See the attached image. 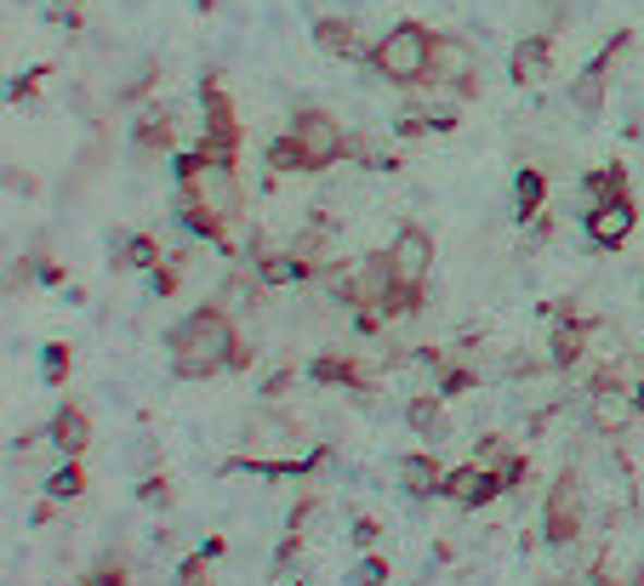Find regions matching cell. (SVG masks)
Instances as JSON below:
<instances>
[{"instance_id":"17","label":"cell","mask_w":644,"mask_h":586,"mask_svg":"<svg viewBox=\"0 0 644 586\" xmlns=\"http://www.w3.org/2000/svg\"><path fill=\"white\" fill-rule=\"evenodd\" d=\"M633 393H587V427L599 439H622L628 422H633Z\"/></svg>"},{"instance_id":"5","label":"cell","mask_w":644,"mask_h":586,"mask_svg":"<svg viewBox=\"0 0 644 586\" xmlns=\"http://www.w3.org/2000/svg\"><path fill=\"white\" fill-rule=\"evenodd\" d=\"M542 541L554 552H571L582 541V506H576V467H564L554 478L548 501H542Z\"/></svg>"},{"instance_id":"14","label":"cell","mask_w":644,"mask_h":586,"mask_svg":"<svg viewBox=\"0 0 644 586\" xmlns=\"http://www.w3.org/2000/svg\"><path fill=\"white\" fill-rule=\"evenodd\" d=\"M314 46L342 63H370V46L360 35V23H349V17H314Z\"/></svg>"},{"instance_id":"39","label":"cell","mask_w":644,"mask_h":586,"mask_svg":"<svg viewBox=\"0 0 644 586\" xmlns=\"http://www.w3.org/2000/svg\"><path fill=\"white\" fill-rule=\"evenodd\" d=\"M178 268H183L178 257H166L155 273H148V291H155V296H171V291H178Z\"/></svg>"},{"instance_id":"47","label":"cell","mask_w":644,"mask_h":586,"mask_svg":"<svg viewBox=\"0 0 644 586\" xmlns=\"http://www.w3.org/2000/svg\"><path fill=\"white\" fill-rule=\"evenodd\" d=\"M542 359H508V376H536Z\"/></svg>"},{"instance_id":"2","label":"cell","mask_w":644,"mask_h":586,"mask_svg":"<svg viewBox=\"0 0 644 586\" xmlns=\"http://www.w3.org/2000/svg\"><path fill=\"white\" fill-rule=\"evenodd\" d=\"M178 199L183 206H201L222 222L240 217V171L234 160L211 155V148H194V155H178Z\"/></svg>"},{"instance_id":"35","label":"cell","mask_w":644,"mask_h":586,"mask_svg":"<svg viewBox=\"0 0 644 586\" xmlns=\"http://www.w3.org/2000/svg\"><path fill=\"white\" fill-rule=\"evenodd\" d=\"M587 586H628V581H622V570H616V552H610V547H605V552L587 564Z\"/></svg>"},{"instance_id":"28","label":"cell","mask_w":644,"mask_h":586,"mask_svg":"<svg viewBox=\"0 0 644 586\" xmlns=\"http://www.w3.org/2000/svg\"><path fill=\"white\" fill-rule=\"evenodd\" d=\"M474 388H479V370L474 365H445L434 376V393L439 399H462V393H474Z\"/></svg>"},{"instance_id":"43","label":"cell","mask_w":644,"mask_h":586,"mask_svg":"<svg viewBox=\"0 0 644 586\" xmlns=\"http://www.w3.org/2000/svg\"><path fill=\"white\" fill-rule=\"evenodd\" d=\"M428 125H434L428 114H416V109H405L400 120H393V132H400V137H423V132H428Z\"/></svg>"},{"instance_id":"32","label":"cell","mask_w":644,"mask_h":586,"mask_svg":"<svg viewBox=\"0 0 644 586\" xmlns=\"http://www.w3.org/2000/svg\"><path fill=\"white\" fill-rule=\"evenodd\" d=\"M40 370H46V381H52V388H63V381H69V370H74V353H69V342H46V347H40Z\"/></svg>"},{"instance_id":"34","label":"cell","mask_w":644,"mask_h":586,"mask_svg":"<svg viewBox=\"0 0 644 586\" xmlns=\"http://www.w3.org/2000/svg\"><path fill=\"white\" fill-rule=\"evenodd\" d=\"M319 513H326V501H319V496H303V501L291 506V518H285V535H308V524H314Z\"/></svg>"},{"instance_id":"6","label":"cell","mask_w":644,"mask_h":586,"mask_svg":"<svg viewBox=\"0 0 644 586\" xmlns=\"http://www.w3.org/2000/svg\"><path fill=\"white\" fill-rule=\"evenodd\" d=\"M201 109H206V137H201V148H211V155H222V160H240V114H234V97L222 91V81L217 74H206L201 81Z\"/></svg>"},{"instance_id":"7","label":"cell","mask_w":644,"mask_h":586,"mask_svg":"<svg viewBox=\"0 0 644 586\" xmlns=\"http://www.w3.org/2000/svg\"><path fill=\"white\" fill-rule=\"evenodd\" d=\"M428 86H445L457 91L462 103L479 97V81H474V46L462 35H434V58H428Z\"/></svg>"},{"instance_id":"11","label":"cell","mask_w":644,"mask_h":586,"mask_svg":"<svg viewBox=\"0 0 644 586\" xmlns=\"http://www.w3.org/2000/svg\"><path fill=\"white\" fill-rule=\"evenodd\" d=\"M582 228H587V240L599 245V251H622L628 234L639 228V211H633V199H610V206L582 211Z\"/></svg>"},{"instance_id":"44","label":"cell","mask_w":644,"mask_h":586,"mask_svg":"<svg viewBox=\"0 0 644 586\" xmlns=\"http://www.w3.org/2000/svg\"><path fill=\"white\" fill-rule=\"evenodd\" d=\"M46 74H52V69H29V74H23V81H12V103H23V97H35Z\"/></svg>"},{"instance_id":"16","label":"cell","mask_w":644,"mask_h":586,"mask_svg":"<svg viewBox=\"0 0 644 586\" xmlns=\"http://www.w3.org/2000/svg\"><path fill=\"white\" fill-rule=\"evenodd\" d=\"M171 132H178V114H171L166 103H148L132 120V148H137L143 160H155V155H166V148H171Z\"/></svg>"},{"instance_id":"4","label":"cell","mask_w":644,"mask_h":586,"mask_svg":"<svg viewBox=\"0 0 644 586\" xmlns=\"http://www.w3.org/2000/svg\"><path fill=\"white\" fill-rule=\"evenodd\" d=\"M291 137H296V148H303L308 171H331L342 155H349L342 120H337V114H326V109H314V103H303V109L291 114Z\"/></svg>"},{"instance_id":"50","label":"cell","mask_w":644,"mask_h":586,"mask_svg":"<svg viewBox=\"0 0 644 586\" xmlns=\"http://www.w3.org/2000/svg\"><path fill=\"white\" fill-rule=\"evenodd\" d=\"M628 586H644V558H639V564H633V575H628Z\"/></svg>"},{"instance_id":"1","label":"cell","mask_w":644,"mask_h":586,"mask_svg":"<svg viewBox=\"0 0 644 586\" xmlns=\"http://www.w3.org/2000/svg\"><path fill=\"white\" fill-rule=\"evenodd\" d=\"M234 342H240V330H234L229 308L206 302V308H194V314L166 337V347H171V370H178L183 381H206V376H217V370H229Z\"/></svg>"},{"instance_id":"25","label":"cell","mask_w":644,"mask_h":586,"mask_svg":"<svg viewBox=\"0 0 644 586\" xmlns=\"http://www.w3.org/2000/svg\"><path fill=\"white\" fill-rule=\"evenodd\" d=\"M40 490L52 496V501H81V496H86V467H81V455H63V467L46 473Z\"/></svg>"},{"instance_id":"30","label":"cell","mask_w":644,"mask_h":586,"mask_svg":"<svg viewBox=\"0 0 644 586\" xmlns=\"http://www.w3.org/2000/svg\"><path fill=\"white\" fill-rule=\"evenodd\" d=\"M29 12H40V17H52L58 29L74 40L81 35V7H74V0H29Z\"/></svg>"},{"instance_id":"20","label":"cell","mask_w":644,"mask_h":586,"mask_svg":"<svg viewBox=\"0 0 644 586\" xmlns=\"http://www.w3.org/2000/svg\"><path fill=\"white\" fill-rule=\"evenodd\" d=\"M610 199H628V166H593L582 176V206H610Z\"/></svg>"},{"instance_id":"27","label":"cell","mask_w":644,"mask_h":586,"mask_svg":"<svg viewBox=\"0 0 644 586\" xmlns=\"http://www.w3.org/2000/svg\"><path fill=\"white\" fill-rule=\"evenodd\" d=\"M587 353H593V359H628L622 325H616V319H587Z\"/></svg>"},{"instance_id":"26","label":"cell","mask_w":644,"mask_h":586,"mask_svg":"<svg viewBox=\"0 0 644 586\" xmlns=\"http://www.w3.org/2000/svg\"><path fill=\"white\" fill-rule=\"evenodd\" d=\"M178 222L189 228V234L211 240L217 251H234V240H229V222H222V217H211V211H201V206H183V199H178Z\"/></svg>"},{"instance_id":"45","label":"cell","mask_w":644,"mask_h":586,"mask_svg":"<svg viewBox=\"0 0 644 586\" xmlns=\"http://www.w3.org/2000/svg\"><path fill=\"white\" fill-rule=\"evenodd\" d=\"M58 506H63V501H52V496H46V501L35 506V513H29V524H35V529H46V524H58Z\"/></svg>"},{"instance_id":"41","label":"cell","mask_w":644,"mask_h":586,"mask_svg":"<svg viewBox=\"0 0 644 586\" xmlns=\"http://www.w3.org/2000/svg\"><path fill=\"white\" fill-rule=\"evenodd\" d=\"M137 496H143V501H160V506H166V501H171V478H166V473H148V478L137 484Z\"/></svg>"},{"instance_id":"46","label":"cell","mask_w":644,"mask_h":586,"mask_svg":"<svg viewBox=\"0 0 644 586\" xmlns=\"http://www.w3.org/2000/svg\"><path fill=\"white\" fill-rule=\"evenodd\" d=\"M252 359H257V347L240 337V342H234V359H229V370H252Z\"/></svg>"},{"instance_id":"33","label":"cell","mask_w":644,"mask_h":586,"mask_svg":"<svg viewBox=\"0 0 644 586\" xmlns=\"http://www.w3.org/2000/svg\"><path fill=\"white\" fill-rule=\"evenodd\" d=\"M497 478H502V490H525V478H531V455H525V450H508L502 462H497Z\"/></svg>"},{"instance_id":"8","label":"cell","mask_w":644,"mask_h":586,"mask_svg":"<svg viewBox=\"0 0 644 586\" xmlns=\"http://www.w3.org/2000/svg\"><path fill=\"white\" fill-rule=\"evenodd\" d=\"M388 268H393V285L423 291V285H428V273H434V234H428V228L405 222L400 234L388 240Z\"/></svg>"},{"instance_id":"13","label":"cell","mask_w":644,"mask_h":586,"mask_svg":"<svg viewBox=\"0 0 644 586\" xmlns=\"http://www.w3.org/2000/svg\"><path fill=\"white\" fill-rule=\"evenodd\" d=\"M393 484L411 496V501H428L445 490V467H439V455L434 450H405L400 462H393Z\"/></svg>"},{"instance_id":"36","label":"cell","mask_w":644,"mask_h":586,"mask_svg":"<svg viewBox=\"0 0 644 586\" xmlns=\"http://www.w3.org/2000/svg\"><path fill=\"white\" fill-rule=\"evenodd\" d=\"M508 450H513V444L502 439V432H485V439H474V462H479V467H497Z\"/></svg>"},{"instance_id":"24","label":"cell","mask_w":644,"mask_h":586,"mask_svg":"<svg viewBox=\"0 0 644 586\" xmlns=\"http://www.w3.org/2000/svg\"><path fill=\"white\" fill-rule=\"evenodd\" d=\"M252 268H257V285H268V291L296 285V279H314V268L303 257H291V251H285V257H257Z\"/></svg>"},{"instance_id":"12","label":"cell","mask_w":644,"mask_h":586,"mask_svg":"<svg viewBox=\"0 0 644 586\" xmlns=\"http://www.w3.org/2000/svg\"><path fill=\"white\" fill-rule=\"evenodd\" d=\"M587 359V319L571 314V302L554 308V337H548V370H576Z\"/></svg>"},{"instance_id":"31","label":"cell","mask_w":644,"mask_h":586,"mask_svg":"<svg viewBox=\"0 0 644 586\" xmlns=\"http://www.w3.org/2000/svg\"><path fill=\"white\" fill-rule=\"evenodd\" d=\"M388 575H393L388 558H382V552H365L360 564L349 570V581H342V586H388Z\"/></svg>"},{"instance_id":"10","label":"cell","mask_w":644,"mask_h":586,"mask_svg":"<svg viewBox=\"0 0 644 586\" xmlns=\"http://www.w3.org/2000/svg\"><path fill=\"white\" fill-rule=\"evenodd\" d=\"M451 506H490L497 496H508L502 490V478H497V467H479V462H462V467H451L445 473V490H439Z\"/></svg>"},{"instance_id":"29","label":"cell","mask_w":644,"mask_h":586,"mask_svg":"<svg viewBox=\"0 0 644 586\" xmlns=\"http://www.w3.org/2000/svg\"><path fill=\"white\" fill-rule=\"evenodd\" d=\"M263 160H268V171H275V176H285V171H308V160H303V148H296L291 132H285L280 143H268V148H263Z\"/></svg>"},{"instance_id":"9","label":"cell","mask_w":644,"mask_h":586,"mask_svg":"<svg viewBox=\"0 0 644 586\" xmlns=\"http://www.w3.org/2000/svg\"><path fill=\"white\" fill-rule=\"evenodd\" d=\"M628 46H633V35H616V40L605 46V52L593 58V63L576 74V81H571V103H576L582 114H599V109H605V81H610V69L622 63Z\"/></svg>"},{"instance_id":"19","label":"cell","mask_w":644,"mask_h":586,"mask_svg":"<svg viewBox=\"0 0 644 586\" xmlns=\"http://www.w3.org/2000/svg\"><path fill=\"white\" fill-rule=\"evenodd\" d=\"M46 444H58L63 455H86V444H92V416L81 411V404H63V411L46 422Z\"/></svg>"},{"instance_id":"23","label":"cell","mask_w":644,"mask_h":586,"mask_svg":"<svg viewBox=\"0 0 644 586\" xmlns=\"http://www.w3.org/2000/svg\"><path fill=\"white\" fill-rule=\"evenodd\" d=\"M542 199H548V176L536 166H519L513 176V206H519V222H536L542 217Z\"/></svg>"},{"instance_id":"38","label":"cell","mask_w":644,"mask_h":586,"mask_svg":"<svg viewBox=\"0 0 644 586\" xmlns=\"http://www.w3.org/2000/svg\"><path fill=\"white\" fill-rule=\"evenodd\" d=\"M291 388H296V365H285V370H275L263 381V399L268 404H280V399H291Z\"/></svg>"},{"instance_id":"15","label":"cell","mask_w":644,"mask_h":586,"mask_svg":"<svg viewBox=\"0 0 644 586\" xmlns=\"http://www.w3.org/2000/svg\"><path fill=\"white\" fill-rule=\"evenodd\" d=\"M548 74H554V35H525L508 58V81L525 91V86H542Z\"/></svg>"},{"instance_id":"40","label":"cell","mask_w":644,"mask_h":586,"mask_svg":"<svg viewBox=\"0 0 644 586\" xmlns=\"http://www.w3.org/2000/svg\"><path fill=\"white\" fill-rule=\"evenodd\" d=\"M206 564H211L206 552H189L183 564H178V586H206Z\"/></svg>"},{"instance_id":"37","label":"cell","mask_w":644,"mask_h":586,"mask_svg":"<svg viewBox=\"0 0 644 586\" xmlns=\"http://www.w3.org/2000/svg\"><path fill=\"white\" fill-rule=\"evenodd\" d=\"M69 586H126V564H97V570H86L81 581H69Z\"/></svg>"},{"instance_id":"21","label":"cell","mask_w":644,"mask_h":586,"mask_svg":"<svg viewBox=\"0 0 644 586\" xmlns=\"http://www.w3.org/2000/svg\"><path fill=\"white\" fill-rule=\"evenodd\" d=\"M166 263V251L155 234H120L114 240V268H137V273H155Z\"/></svg>"},{"instance_id":"18","label":"cell","mask_w":644,"mask_h":586,"mask_svg":"<svg viewBox=\"0 0 644 586\" xmlns=\"http://www.w3.org/2000/svg\"><path fill=\"white\" fill-rule=\"evenodd\" d=\"M308 381H319V388H349L354 399H370V376L349 359V353H342V359L337 353H319V359L308 365Z\"/></svg>"},{"instance_id":"42","label":"cell","mask_w":644,"mask_h":586,"mask_svg":"<svg viewBox=\"0 0 644 586\" xmlns=\"http://www.w3.org/2000/svg\"><path fill=\"white\" fill-rule=\"evenodd\" d=\"M349 535H354V547H365V552H370V547L382 541V524H377V518H354V529H349Z\"/></svg>"},{"instance_id":"22","label":"cell","mask_w":644,"mask_h":586,"mask_svg":"<svg viewBox=\"0 0 644 586\" xmlns=\"http://www.w3.org/2000/svg\"><path fill=\"white\" fill-rule=\"evenodd\" d=\"M405 422L416 427V432H423V439H445V432H451V427H445V399L439 393H411V404H405Z\"/></svg>"},{"instance_id":"48","label":"cell","mask_w":644,"mask_h":586,"mask_svg":"<svg viewBox=\"0 0 644 586\" xmlns=\"http://www.w3.org/2000/svg\"><path fill=\"white\" fill-rule=\"evenodd\" d=\"M206 558H222V552H229V541H222V535H206V547H201Z\"/></svg>"},{"instance_id":"49","label":"cell","mask_w":644,"mask_h":586,"mask_svg":"<svg viewBox=\"0 0 644 586\" xmlns=\"http://www.w3.org/2000/svg\"><path fill=\"white\" fill-rule=\"evenodd\" d=\"M633 411H639V416H644V376H639V381H633Z\"/></svg>"},{"instance_id":"3","label":"cell","mask_w":644,"mask_h":586,"mask_svg":"<svg viewBox=\"0 0 644 586\" xmlns=\"http://www.w3.org/2000/svg\"><path fill=\"white\" fill-rule=\"evenodd\" d=\"M428 58H434V29L428 23H393V29L370 46V69L382 74L388 86H423L428 81Z\"/></svg>"}]
</instances>
